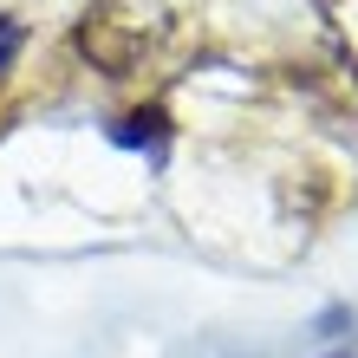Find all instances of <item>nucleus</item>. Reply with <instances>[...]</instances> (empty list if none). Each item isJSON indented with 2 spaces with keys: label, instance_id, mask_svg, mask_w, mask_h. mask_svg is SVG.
Masks as SVG:
<instances>
[{
  "label": "nucleus",
  "instance_id": "obj_1",
  "mask_svg": "<svg viewBox=\"0 0 358 358\" xmlns=\"http://www.w3.org/2000/svg\"><path fill=\"white\" fill-rule=\"evenodd\" d=\"M176 39V20L163 7H143V0H104L72 27V46L85 52V66H98L104 78H124Z\"/></svg>",
  "mask_w": 358,
  "mask_h": 358
}]
</instances>
